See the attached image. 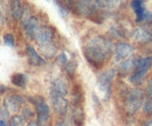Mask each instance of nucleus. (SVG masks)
<instances>
[{
	"instance_id": "39448f33",
	"label": "nucleus",
	"mask_w": 152,
	"mask_h": 126,
	"mask_svg": "<svg viewBox=\"0 0 152 126\" xmlns=\"http://www.w3.org/2000/svg\"><path fill=\"white\" fill-rule=\"evenodd\" d=\"M37 110V117H38V126H49V120H50V111L42 97H34L31 99Z\"/></svg>"
},
{
	"instance_id": "9d476101",
	"label": "nucleus",
	"mask_w": 152,
	"mask_h": 126,
	"mask_svg": "<svg viewBox=\"0 0 152 126\" xmlns=\"http://www.w3.org/2000/svg\"><path fill=\"white\" fill-rule=\"evenodd\" d=\"M21 27L23 28V32H25V34H26V36L28 39H33L34 35H35V33L38 32V29L40 28L39 27L38 19L35 18V17H32V15L27 19H22Z\"/></svg>"
},
{
	"instance_id": "4468645a",
	"label": "nucleus",
	"mask_w": 152,
	"mask_h": 126,
	"mask_svg": "<svg viewBox=\"0 0 152 126\" xmlns=\"http://www.w3.org/2000/svg\"><path fill=\"white\" fill-rule=\"evenodd\" d=\"M26 54H27L28 60H29V62L32 64H34V66H42V64H45V60L37 53V50L32 46H29V44L26 46Z\"/></svg>"
},
{
	"instance_id": "2f4dec72",
	"label": "nucleus",
	"mask_w": 152,
	"mask_h": 126,
	"mask_svg": "<svg viewBox=\"0 0 152 126\" xmlns=\"http://www.w3.org/2000/svg\"><path fill=\"white\" fill-rule=\"evenodd\" d=\"M2 26V15H1V12H0V27Z\"/></svg>"
},
{
	"instance_id": "6e6552de",
	"label": "nucleus",
	"mask_w": 152,
	"mask_h": 126,
	"mask_svg": "<svg viewBox=\"0 0 152 126\" xmlns=\"http://www.w3.org/2000/svg\"><path fill=\"white\" fill-rule=\"evenodd\" d=\"M132 39L139 43H148L152 41V23L139 26L132 31Z\"/></svg>"
},
{
	"instance_id": "c756f323",
	"label": "nucleus",
	"mask_w": 152,
	"mask_h": 126,
	"mask_svg": "<svg viewBox=\"0 0 152 126\" xmlns=\"http://www.w3.org/2000/svg\"><path fill=\"white\" fill-rule=\"evenodd\" d=\"M55 126H67V124L63 123V122H58V123H56V125Z\"/></svg>"
},
{
	"instance_id": "412c9836",
	"label": "nucleus",
	"mask_w": 152,
	"mask_h": 126,
	"mask_svg": "<svg viewBox=\"0 0 152 126\" xmlns=\"http://www.w3.org/2000/svg\"><path fill=\"white\" fill-rule=\"evenodd\" d=\"M8 111L5 108H0V126H7V119H8Z\"/></svg>"
},
{
	"instance_id": "f3484780",
	"label": "nucleus",
	"mask_w": 152,
	"mask_h": 126,
	"mask_svg": "<svg viewBox=\"0 0 152 126\" xmlns=\"http://www.w3.org/2000/svg\"><path fill=\"white\" fill-rule=\"evenodd\" d=\"M11 81L13 85L19 87V88H25L27 84V76L25 74H14L11 77Z\"/></svg>"
},
{
	"instance_id": "f8f14e48",
	"label": "nucleus",
	"mask_w": 152,
	"mask_h": 126,
	"mask_svg": "<svg viewBox=\"0 0 152 126\" xmlns=\"http://www.w3.org/2000/svg\"><path fill=\"white\" fill-rule=\"evenodd\" d=\"M50 98H52V102H53V106H54L57 113L61 114V116L66 114V112L68 110V101L66 99V97L50 93Z\"/></svg>"
},
{
	"instance_id": "aec40b11",
	"label": "nucleus",
	"mask_w": 152,
	"mask_h": 126,
	"mask_svg": "<svg viewBox=\"0 0 152 126\" xmlns=\"http://www.w3.org/2000/svg\"><path fill=\"white\" fill-rule=\"evenodd\" d=\"M142 109L145 114H152V96H148V98L143 102Z\"/></svg>"
},
{
	"instance_id": "dca6fc26",
	"label": "nucleus",
	"mask_w": 152,
	"mask_h": 126,
	"mask_svg": "<svg viewBox=\"0 0 152 126\" xmlns=\"http://www.w3.org/2000/svg\"><path fill=\"white\" fill-rule=\"evenodd\" d=\"M11 13H12V17L14 20H20L22 17V13H23V9H22V5L20 1H12L11 4Z\"/></svg>"
},
{
	"instance_id": "7ed1b4c3",
	"label": "nucleus",
	"mask_w": 152,
	"mask_h": 126,
	"mask_svg": "<svg viewBox=\"0 0 152 126\" xmlns=\"http://www.w3.org/2000/svg\"><path fill=\"white\" fill-rule=\"evenodd\" d=\"M151 66L152 57H137V58H134V71L130 76L129 81L134 85H139L144 81V78H145L148 71L150 70Z\"/></svg>"
},
{
	"instance_id": "f257e3e1",
	"label": "nucleus",
	"mask_w": 152,
	"mask_h": 126,
	"mask_svg": "<svg viewBox=\"0 0 152 126\" xmlns=\"http://www.w3.org/2000/svg\"><path fill=\"white\" fill-rule=\"evenodd\" d=\"M111 50L113 43L109 39L103 36H94L87 42L84 47V56L91 66L99 68L110 56Z\"/></svg>"
},
{
	"instance_id": "0eeeda50",
	"label": "nucleus",
	"mask_w": 152,
	"mask_h": 126,
	"mask_svg": "<svg viewBox=\"0 0 152 126\" xmlns=\"http://www.w3.org/2000/svg\"><path fill=\"white\" fill-rule=\"evenodd\" d=\"M114 60L115 62L121 63L122 61L132 57L134 53V48L128 42H117L116 46L114 47Z\"/></svg>"
},
{
	"instance_id": "bb28decb",
	"label": "nucleus",
	"mask_w": 152,
	"mask_h": 126,
	"mask_svg": "<svg viewBox=\"0 0 152 126\" xmlns=\"http://www.w3.org/2000/svg\"><path fill=\"white\" fill-rule=\"evenodd\" d=\"M146 95L152 96V76L151 78L149 79V82H148V85H146Z\"/></svg>"
},
{
	"instance_id": "393cba45",
	"label": "nucleus",
	"mask_w": 152,
	"mask_h": 126,
	"mask_svg": "<svg viewBox=\"0 0 152 126\" xmlns=\"http://www.w3.org/2000/svg\"><path fill=\"white\" fill-rule=\"evenodd\" d=\"M58 62L62 63V64H67L68 63V57H67L66 53H62V54L58 56Z\"/></svg>"
},
{
	"instance_id": "9b49d317",
	"label": "nucleus",
	"mask_w": 152,
	"mask_h": 126,
	"mask_svg": "<svg viewBox=\"0 0 152 126\" xmlns=\"http://www.w3.org/2000/svg\"><path fill=\"white\" fill-rule=\"evenodd\" d=\"M131 7L136 13V21L137 22H143V21H146V20L150 19V12L144 7V1L143 0L132 1Z\"/></svg>"
},
{
	"instance_id": "c85d7f7f",
	"label": "nucleus",
	"mask_w": 152,
	"mask_h": 126,
	"mask_svg": "<svg viewBox=\"0 0 152 126\" xmlns=\"http://www.w3.org/2000/svg\"><path fill=\"white\" fill-rule=\"evenodd\" d=\"M144 126H152V118H151V119H149L148 122H145Z\"/></svg>"
},
{
	"instance_id": "4be33fe9",
	"label": "nucleus",
	"mask_w": 152,
	"mask_h": 126,
	"mask_svg": "<svg viewBox=\"0 0 152 126\" xmlns=\"http://www.w3.org/2000/svg\"><path fill=\"white\" fill-rule=\"evenodd\" d=\"M2 39H4V42H5L7 46H10V47H14V36H13V34L7 33V34L4 35Z\"/></svg>"
},
{
	"instance_id": "5701e85b",
	"label": "nucleus",
	"mask_w": 152,
	"mask_h": 126,
	"mask_svg": "<svg viewBox=\"0 0 152 126\" xmlns=\"http://www.w3.org/2000/svg\"><path fill=\"white\" fill-rule=\"evenodd\" d=\"M123 29H121V27H118V26H114V27H111V29H110V33H111V35L115 36V37H122L123 36Z\"/></svg>"
},
{
	"instance_id": "1a4fd4ad",
	"label": "nucleus",
	"mask_w": 152,
	"mask_h": 126,
	"mask_svg": "<svg viewBox=\"0 0 152 126\" xmlns=\"http://www.w3.org/2000/svg\"><path fill=\"white\" fill-rule=\"evenodd\" d=\"M25 103V99L19 95H11L7 96L4 101V108L10 113H17L21 108V105Z\"/></svg>"
},
{
	"instance_id": "cd10ccee",
	"label": "nucleus",
	"mask_w": 152,
	"mask_h": 126,
	"mask_svg": "<svg viewBox=\"0 0 152 126\" xmlns=\"http://www.w3.org/2000/svg\"><path fill=\"white\" fill-rule=\"evenodd\" d=\"M26 126H38V124H37V122L31 120V122H28V124H27Z\"/></svg>"
},
{
	"instance_id": "a878e982",
	"label": "nucleus",
	"mask_w": 152,
	"mask_h": 126,
	"mask_svg": "<svg viewBox=\"0 0 152 126\" xmlns=\"http://www.w3.org/2000/svg\"><path fill=\"white\" fill-rule=\"evenodd\" d=\"M31 116H32V112H31V110H29V109L28 108L22 109V117H23L25 119H28Z\"/></svg>"
},
{
	"instance_id": "2eb2a0df",
	"label": "nucleus",
	"mask_w": 152,
	"mask_h": 126,
	"mask_svg": "<svg viewBox=\"0 0 152 126\" xmlns=\"http://www.w3.org/2000/svg\"><path fill=\"white\" fill-rule=\"evenodd\" d=\"M134 58L136 57H130V58H126L124 61H122L121 63H118V69L122 74H128L130 70L134 69Z\"/></svg>"
},
{
	"instance_id": "7c9ffc66",
	"label": "nucleus",
	"mask_w": 152,
	"mask_h": 126,
	"mask_svg": "<svg viewBox=\"0 0 152 126\" xmlns=\"http://www.w3.org/2000/svg\"><path fill=\"white\" fill-rule=\"evenodd\" d=\"M7 89L5 88V87H0V92H4V91H6Z\"/></svg>"
},
{
	"instance_id": "a211bd4d",
	"label": "nucleus",
	"mask_w": 152,
	"mask_h": 126,
	"mask_svg": "<svg viewBox=\"0 0 152 126\" xmlns=\"http://www.w3.org/2000/svg\"><path fill=\"white\" fill-rule=\"evenodd\" d=\"M73 119L77 126H82L83 124V111L81 108H75L73 111Z\"/></svg>"
},
{
	"instance_id": "423d86ee",
	"label": "nucleus",
	"mask_w": 152,
	"mask_h": 126,
	"mask_svg": "<svg viewBox=\"0 0 152 126\" xmlns=\"http://www.w3.org/2000/svg\"><path fill=\"white\" fill-rule=\"evenodd\" d=\"M115 77V70L114 69H108L105 71H103L97 79V87L98 90L102 92L103 95V99H108L110 97V91H111V84H113V79Z\"/></svg>"
},
{
	"instance_id": "f03ea898",
	"label": "nucleus",
	"mask_w": 152,
	"mask_h": 126,
	"mask_svg": "<svg viewBox=\"0 0 152 126\" xmlns=\"http://www.w3.org/2000/svg\"><path fill=\"white\" fill-rule=\"evenodd\" d=\"M39 49L45 57H53L56 53V46L54 43V32L49 27H40L34 35Z\"/></svg>"
},
{
	"instance_id": "ddd939ff",
	"label": "nucleus",
	"mask_w": 152,
	"mask_h": 126,
	"mask_svg": "<svg viewBox=\"0 0 152 126\" xmlns=\"http://www.w3.org/2000/svg\"><path fill=\"white\" fill-rule=\"evenodd\" d=\"M50 93H52V95H57V96L66 97V95L68 93L67 83H66L62 78H56V79H54L53 83H52Z\"/></svg>"
},
{
	"instance_id": "b1692460",
	"label": "nucleus",
	"mask_w": 152,
	"mask_h": 126,
	"mask_svg": "<svg viewBox=\"0 0 152 126\" xmlns=\"http://www.w3.org/2000/svg\"><path fill=\"white\" fill-rule=\"evenodd\" d=\"M56 4V6L58 7V9H60V13L63 15V17H66L67 14H68V11H67V8L63 6V5H61V4H58V2H55Z\"/></svg>"
},
{
	"instance_id": "20e7f679",
	"label": "nucleus",
	"mask_w": 152,
	"mask_h": 126,
	"mask_svg": "<svg viewBox=\"0 0 152 126\" xmlns=\"http://www.w3.org/2000/svg\"><path fill=\"white\" fill-rule=\"evenodd\" d=\"M144 99V92L139 88H133L129 90L124 98V106L129 114H134L139 108L143 105Z\"/></svg>"
},
{
	"instance_id": "6ab92c4d",
	"label": "nucleus",
	"mask_w": 152,
	"mask_h": 126,
	"mask_svg": "<svg viewBox=\"0 0 152 126\" xmlns=\"http://www.w3.org/2000/svg\"><path fill=\"white\" fill-rule=\"evenodd\" d=\"M25 118L22 116H19V114H15L13 116L11 119H10V123H8V126H23L25 125Z\"/></svg>"
}]
</instances>
